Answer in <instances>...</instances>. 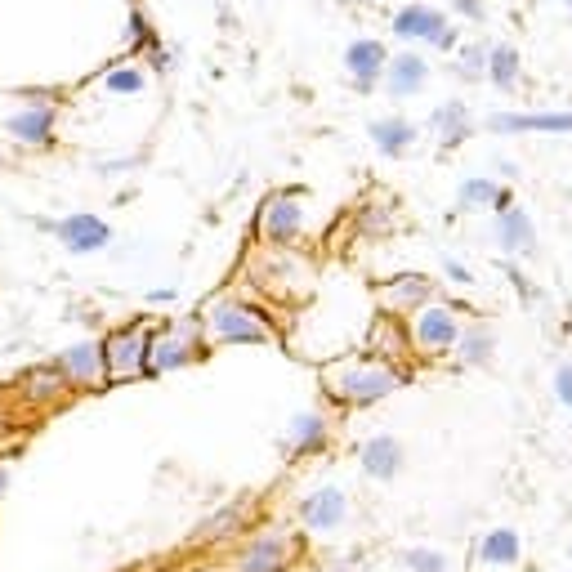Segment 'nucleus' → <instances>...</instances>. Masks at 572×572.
<instances>
[{
    "instance_id": "obj_36",
    "label": "nucleus",
    "mask_w": 572,
    "mask_h": 572,
    "mask_svg": "<svg viewBox=\"0 0 572 572\" xmlns=\"http://www.w3.org/2000/svg\"><path fill=\"white\" fill-rule=\"evenodd\" d=\"M5 492H9V461H0V501H5Z\"/></svg>"
},
{
    "instance_id": "obj_7",
    "label": "nucleus",
    "mask_w": 572,
    "mask_h": 572,
    "mask_svg": "<svg viewBox=\"0 0 572 572\" xmlns=\"http://www.w3.org/2000/svg\"><path fill=\"white\" fill-rule=\"evenodd\" d=\"M54 126H59V103H54V94H45V90H32L23 108H14L5 117V135L27 152L50 148Z\"/></svg>"
},
{
    "instance_id": "obj_29",
    "label": "nucleus",
    "mask_w": 572,
    "mask_h": 572,
    "mask_svg": "<svg viewBox=\"0 0 572 572\" xmlns=\"http://www.w3.org/2000/svg\"><path fill=\"white\" fill-rule=\"evenodd\" d=\"M452 72L461 76V81H483V76H488V45H483V41H470L465 50H456Z\"/></svg>"
},
{
    "instance_id": "obj_25",
    "label": "nucleus",
    "mask_w": 572,
    "mask_h": 572,
    "mask_svg": "<svg viewBox=\"0 0 572 572\" xmlns=\"http://www.w3.org/2000/svg\"><path fill=\"white\" fill-rule=\"evenodd\" d=\"M510 202H514L510 188L497 184V179H488V175L461 179V188H456V206H461V211H505Z\"/></svg>"
},
{
    "instance_id": "obj_19",
    "label": "nucleus",
    "mask_w": 572,
    "mask_h": 572,
    "mask_svg": "<svg viewBox=\"0 0 572 572\" xmlns=\"http://www.w3.org/2000/svg\"><path fill=\"white\" fill-rule=\"evenodd\" d=\"M380 85H385L394 99H412V94H421L425 85H429V59H425V54H416V50L394 54V59L385 63Z\"/></svg>"
},
{
    "instance_id": "obj_4",
    "label": "nucleus",
    "mask_w": 572,
    "mask_h": 572,
    "mask_svg": "<svg viewBox=\"0 0 572 572\" xmlns=\"http://www.w3.org/2000/svg\"><path fill=\"white\" fill-rule=\"evenodd\" d=\"M206 354L202 318H170L152 331L148 340V376H166V371L193 367Z\"/></svg>"
},
{
    "instance_id": "obj_11",
    "label": "nucleus",
    "mask_w": 572,
    "mask_h": 572,
    "mask_svg": "<svg viewBox=\"0 0 572 572\" xmlns=\"http://www.w3.org/2000/svg\"><path fill=\"white\" fill-rule=\"evenodd\" d=\"M45 228H50L63 242V251H72V255H99L112 246V224L90 211H76V215L59 219V224H45Z\"/></svg>"
},
{
    "instance_id": "obj_31",
    "label": "nucleus",
    "mask_w": 572,
    "mask_h": 572,
    "mask_svg": "<svg viewBox=\"0 0 572 572\" xmlns=\"http://www.w3.org/2000/svg\"><path fill=\"white\" fill-rule=\"evenodd\" d=\"M103 85H108L112 94H139L143 85H148V76H143L139 63H126V68H112V72H108V81H103Z\"/></svg>"
},
{
    "instance_id": "obj_10",
    "label": "nucleus",
    "mask_w": 572,
    "mask_h": 572,
    "mask_svg": "<svg viewBox=\"0 0 572 572\" xmlns=\"http://www.w3.org/2000/svg\"><path fill=\"white\" fill-rule=\"evenodd\" d=\"M59 371L68 376L72 389H85V394H99L108 389V362H103V340H76L59 358Z\"/></svg>"
},
{
    "instance_id": "obj_33",
    "label": "nucleus",
    "mask_w": 572,
    "mask_h": 572,
    "mask_svg": "<svg viewBox=\"0 0 572 572\" xmlns=\"http://www.w3.org/2000/svg\"><path fill=\"white\" fill-rule=\"evenodd\" d=\"M555 398L572 412V362H559L555 367Z\"/></svg>"
},
{
    "instance_id": "obj_6",
    "label": "nucleus",
    "mask_w": 572,
    "mask_h": 572,
    "mask_svg": "<svg viewBox=\"0 0 572 572\" xmlns=\"http://www.w3.org/2000/svg\"><path fill=\"white\" fill-rule=\"evenodd\" d=\"M148 322H126L103 336V362H108V385H130L148 376Z\"/></svg>"
},
{
    "instance_id": "obj_26",
    "label": "nucleus",
    "mask_w": 572,
    "mask_h": 572,
    "mask_svg": "<svg viewBox=\"0 0 572 572\" xmlns=\"http://www.w3.org/2000/svg\"><path fill=\"white\" fill-rule=\"evenodd\" d=\"M452 354L461 367H488L492 354H497V331H492L488 322H465V331H461Z\"/></svg>"
},
{
    "instance_id": "obj_22",
    "label": "nucleus",
    "mask_w": 572,
    "mask_h": 572,
    "mask_svg": "<svg viewBox=\"0 0 572 572\" xmlns=\"http://www.w3.org/2000/svg\"><path fill=\"white\" fill-rule=\"evenodd\" d=\"M367 135L376 143L380 157H407V152L416 148V139H421V130H416L407 117H376Z\"/></svg>"
},
{
    "instance_id": "obj_28",
    "label": "nucleus",
    "mask_w": 572,
    "mask_h": 572,
    "mask_svg": "<svg viewBox=\"0 0 572 572\" xmlns=\"http://www.w3.org/2000/svg\"><path fill=\"white\" fill-rule=\"evenodd\" d=\"M488 81H492V90H501V94L519 90L523 63H519V50H514V45H488Z\"/></svg>"
},
{
    "instance_id": "obj_23",
    "label": "nucleus",
    "mask_w": 572,
    "mask_h": 572,
    "mask_svg": "<svg viewBox=\"0 0 572 572\" xmlns=\"http://www.w3.org/2000/svg\"><path fill=\"white\" fill-rule=\"evenodd\" d=\"M474 559L488 568H514L523 559V537L514 528H492L474 541Z\"/></svg>"
},
{
    "instance_id": "obj_5",
    "label": "nucleus",
    "mask_w": 572,
    "mask_h": 572,
    "mask_svg": "<svg viewBox=\"0 0 572 572\" xmlns=\"http://www.w3.org/2000/svg\"><path fill=\"white\" fill-rule=\"evenodd\" d=\"M304 555V537L291 528H269L246 537V546L233 555V572H291Z\"/></svg>"
},
{
    "instance_id": "obj_24",
    "label": "nucleus",
    "mask_w": 572,
    "mask_h": 572,
    "mask_svg": "<svg viewBox=\"0 0 572 572\" xmlns=\"http://www.w3.org/2000/svg\"><path fill=\"white\" fill-rule=\"evenodd\" d=\"M367 345H371V358H380V362H403L407 354H412V340H407V322H398V318H380V322H371V331H367Z\"/></svg>"
},
{
    "instance_id": "obj_9",
    "label": "nucleus",
    "mask_w": 572,
    "mask_h": 572,
    "mask_svg": "<svg viewBox=\"0 0 572 572\" xmlns=\"http://www.w3.org/2000/svg\"><path fill=\"white\" fill-rule=\"evenodd\" d=\"M304 233V206L295 188L269 193L255 211V242L260 246H291Z\"/></svg>"
},
{
    "instance_id": "obj_2",
    "label": "nucleus",
    "mask_w": 572,
    "mask_h": 572,
    "mask_svg": "<svg viewBox=\"0 0 572 572\" xmlns=\"http://www.w3.org/2000/svg\"><path fill=\"white\" fill-rule=\"evenodd\" d=\"M202 340H206V349L211 345H269L273 327L260 309L233 300V295H219L202 313Z\"/></svg>"
},
{
    "instance_id": "obj_12",
    "label": "nucleus",
    "mask_w": 572,
    "mask_h": 572,
    "mask_svg": "<svg viewBox=\"0 0 572 572\" xmlns=\"http://www.w3.org/2000/svg\"><path fill=\"white\" fill-rule=\"evenodd\" d=\"M483 126L492 135H572V112L546 108V112H492Z\"/></svg>"
},
{
    "instance_id": "obj_13",
    "label": "nucleus",
    "mask_w": 572,
    "mask_h": 572,
    "mask_svg": "<svg viewBox=\"0 0 572 572\" xmlns=\"http://www.w3.org/2000/svg\"><path fill=\"white\" fill-rule=\"evenodd\" d=\"M438 286L425 278V273H398V278H389L380 286V309L389 313V318H412L421 304L434 300Z\"/></svg>"
},
{
    "instance_id": "obj_17",
    "label": "nucleus",
    "mask_w": 572,
    "mask_h": 572,
    "mask_svg": "<svg viewBox=\"0 0 572 572\" xmlns=\"http://www.w3.org/2000/svg\"><path fill=\"white\" fill-rule=\"evenodd\" d=\"M358 465H362L367 479L394 483L398 474H403V465H407V452H403V443H398L394 434H371L367 443H362V452H358Z\"/></svg>"
},
{
    "instance_id": "obj_14",
    "label": "nucleus",
    "mask_w": 572,
    "mask_h": 572,
    "mask_svg": "<svg viewBox=\"0 0 572 572\" xmlns=\"http://www.w3.org/2000/svg\"><path fill=\"white\" fill-rule=\"evenodd\" d=\"M345 519H349V497H345V488H336V483L313 488L309 497L300 501V523L309 532H336Z\"/></svg>"
},
{
    "instance_id": "obj_38",
    "label": "nucleus",
    "mask_w": 572,
    "mask_h": 572,
    "mask_svg": "<svg viewBox=\"0 0 572 572\" xmlns=\"http://www.w3.org/2000/svg\"><path fill=\"white\" fill-rule=\"evenodd\" d=\"M568 5H572V0H568Z\"/></svg>"
},
{
    "instance_id": "obj_34",
    "label": "nucleus",
    "mask_w": 572,
    "mask_h": 572,
    "mask_svg": "<svg viewBox=\"0 0 572 572\" xmlns=\"http://www.w3.org/2000/svg\"><path fill=\"white\" fill-rule=\"evenodd\" d=\"M443 269H447V278H452L456 286H470V282H474V273L465 269L461 260H443Z\"/></svg>"
},
{
    "instance_id": "obj_37",
    "label": "nucleus",
    "mask_w": 572,
    "mask_h": 572,
    "mask_svg": "<svg viewBox=\"0 0 572 572\" xmlns=\"http://www.w3.org/2000/svg\"><path fill=\"white\" fill-rule=\"evenodd\" d=\"M309 572H349V568L345 564H313Z\"/></svg>"
},
{
    "instance_id": "obj_35",
    "label": "nucleus",
    "mask_w": 572,
    "mask_h": 572,
    "mask_svg": "<svg viewBox=\"0 0 572 572\" xmlns=\"http://www.w3.org/2000/svg\"><path fill=\"white\" fill-rule=\"evenodd\" d=\"M452 9H456L461 18H474V23L483 18V5H479V0H452Z\"/></svg>"
},
{
    "instance_id": "obj_32",
    "label": "nucleus",
    "mask_w": 572,
    "mask_h": 572,
    "mask_svg": "<svg viewBox=\"0 0 572 572\" xmlns=\"http://www.w3.org/2000/svg\"><path fill=\"white\" fill-rule=\"evenodd\" d=\"M505 278H510V286H514V291H519L528 304H541V291L532 286V278H523V273L514 269V264H505Z\"/></svg>"
},
{
    "instance_id": "obj_21",
    "label": "nucleus",
    "mask_w": 572,
    "mask_h": 572,
    "mask_svg": "<svg viewBox=\"0 0 572 572\" xmlns=\"http://www.w3.org/2000/svg\"><path fill=\"white\" fill-rule=\"evenodd\" d=\"M429 130H434V139L443 143V148H461V143L474 135V117L461 99H447L429 112Z\"/></svg>"
},
{
    "instance_id": "obj_30",
    "label": "nucleus",
    "mask_w": 572,
    "mask_h": 572,
    "mask_svg": "<svg viewBox=\"0 0 572 572\" xmlns=\"http://www.w3.org/2000/svg\"><path fill=\"white\" fill-rule=\"evenodd\" d=\"M403 568L407 572H452V559H447L443 550H434V546H412L403 555Z\"/></svg>"
},
{
    "instance_id": "obj_3",
    "label": "nucleus",
    "mask_w": 572,
    "mask_h": 572,
    "mask_svg": "<svg viewBox=\"0 0 572 572\" xmlns=\"http://www.w3.org/2000/svg\"><path fill=\"white\" fill-rule=\"evenodd\" d=\"M461 331H465V309L452 300H438V295L407 318V340H412V349L425 358L452 354Z\"/></svg>"
},
{
    "instance_id": "obj_16",
    "label": "nucleus",
    "mask_w": 572,
    "mask_h": 572,
    "mask_svg": "<svg viewBox=\"0 0 572 572\" xmlns=\"http://www.w3.org/2000/svg\"><path fill=\"white\" fill-rule=\"evenodd\" d=\"M18 394L32 407H54V403H68L72 385L59 371V362H41V367H27L23 376H18Z\"/></svg>"
},
{
    "instance_id": "obj_8",
    "label": "nucleus",
    "mask_w": 572,
    "mask_h": 572,
    "mask_svg": "<svg viewBox=\"0 0 572 572\" xmlns=\"http://www.w3.org/2000/svg\"><path fill=\"white\" fill-rule=\"evenodd\" d=\"M389 27H394L398 41H407V45L425 41V45H434V50H443V54H452L456 41H461V32L447 23L443 9L425 5V0H407V5L394 14V23H389Z\"/></svg>"
},
{
    "instance_id": "obj_27",
    "label": "nucleus",
    "mask_w": 572,
    "mask_h": 572,
    "mask_svg": "<svg viewBox=\"0 0 572 572\" xmlns=\"http://www.w3.org/2000/svg\"><path fill=\"white\" fill-rule=\"evenodd\" d=\"M246 519H251V501H233V505H224V510H215L211 519H206L202 528L193 532V546H215V541L233 537V532H242V528H246Z\"/></svg>"
},
{
    "instance_id": "obj_1",
    "label": "nucleus",
    "mask_w": 572,
    "mask_h": 572,
    "mask_svg": "<svg viewBox=\"0 0 572 572\" xmlns=\"http://www.w3.org/2000/svg\"><path fill=\"white\" fill-rule=\"evenodd\" d=\"M403 371L380 358H340L322 367V394L336 407H376L403 389Z\"/></svg>"
},
{
    "instance_id": "obj_20",
    "label": "nucleus",
    "mask_w": 572,
    "mask_h": 572,
    "mask_svg": "<svg viewBox=\"0 0 572 572\" xmlns=\"http://www.w3.org/2000/svg\"><path fill=\"white\" fill-rule=\"evenodd\" d=\"M331 447V421L322 412H300L286 425V452L291 456H322Z\"/></svg>"
},
{
    "instance_id": "obj_15",
    "label": "nucleus",
    "mask_w": 572,
    "mask_h": 572,
    "mask_svg": "<svg viewBox=\"0 0 572 572\" xmlns=\"http://www.w3.org/2000/svg\"><path fill=\"white\" fill-rule=\"evenodd\" d=\"M497 246L510 260H532L537 255V224H532V215L523 211V206H505V211H497Z\"/></svg>"
},
{
    "instance_id": "obj_18",
    "label": "nucleus",
    "mask_w": 572,
    "mask_h": 572,
    "mask_svg": "<svg viewBox=\"0 0 572 572\" xmlns=\"http://www.w3.org/2000/svg\"><path fill=\"white\" fill-rule=\"evenodd\" d=\"M385 63H389V50L380 41H371V36H362L345 50V72H349V85H354L358 94H371L380 85V76H385Z\"/></svg>"
}]
</instances>
